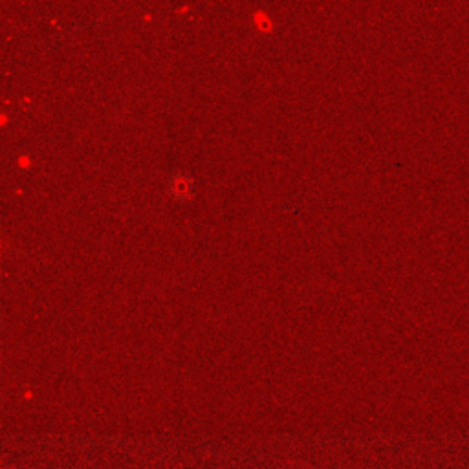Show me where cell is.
I'll list each match as a JSON object with an SVG mask.
<instances>
[{
  "label": "cell",
  "mask_w": 469,
  "mask_h": 469,
  "mask_svg": "<svg viewBox=\"0 0 469 469\" xmlns=\"http://www.w3.org/2000/svg\"><path fill=\"white\" fill-rule=\"evenodd\" d=\"M167 191L176 202H189L195 195V180L186 173H176L171 176Z\"/></svg>",
  "instance_id": "obj_1"
}]
</instances>
